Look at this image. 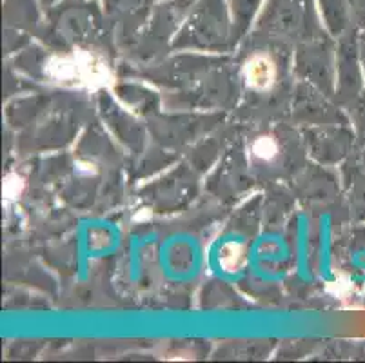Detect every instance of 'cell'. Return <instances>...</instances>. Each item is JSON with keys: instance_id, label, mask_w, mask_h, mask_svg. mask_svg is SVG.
Returning a JSON list of instances; mask_svg holds the SVG:
<instances>
[{"instance_id": "1", "label": "cell", "mask_w": 365, "mask_h": 363, "mask_svg": "<svg viewBox=\"0 0 365 363\" xmlns=\"http://www.w3.org/2000/svg\"><path fill=\"white\" fill-rule=\"evenodd\" d=\"M245 78H247L249 86H253V88H269L273 84L274 66L271 64L267 56H255L245 66Z\"/></svg>"}]
</instances>
